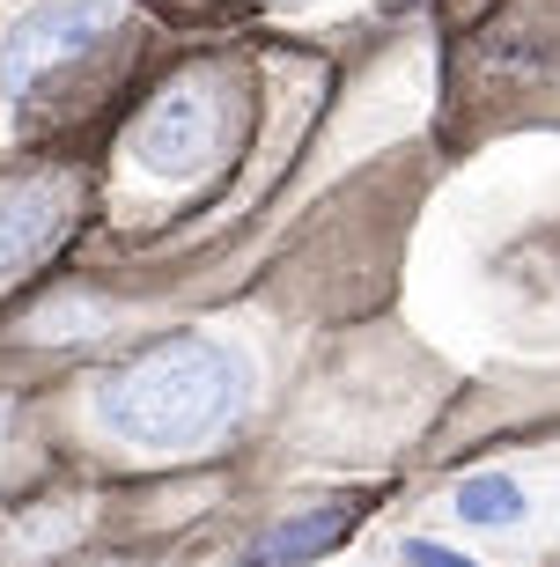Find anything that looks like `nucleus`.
I'll use <instances>...</instances> for the list:
<instances>
[{"label":"nucleus","mask_w":560,"mask_h":567,"mask_svg":"<svg viewBox=\"0 0 560 567\" xmlns=\"http://www.w3.org/2000/svg\"><path fill=\"white\" fill-rule=\"evenodd\" d=\"M457 516L465 524H479V530H501V524H517L523 516V494L501 472H487V480H465L457 486Z\"/></svg>","instance_id":"nucleus-6"},{"label":"nucleus","mask_w":560,"mask_h":567,"mask_svg":"<svg viewBox=\"0 0 560 567\" xmlns=\"http://www.w3.org/2000/svg\"><path fill=\"white\" fill-rule=\"evenodd\" d=\"M0 427H8V413H0Z\"/></svg>","instance_id":"nucleus-8"},{"label":"nucleus","mask_w":560,"mask_h":567,"mask_svg":"<svg viewBox=\"0 0 560 567\" xmlns=\"http://www.w3.org/2000/svg\"><path fill=\"white\" fill-rule=\"evenodd\" d=\"M111 22H119L111 0H38V8H22L8 22V38H0V89L8 96H30L52 66L82 60Z\"/></svg>","instance_id":"nucleus-2"},{"label":"nucleus","mask_w":560,"mask_h":567,"mask_svg":"<svg viewBox=\"0 0 560 567\" xmlns=\"http://www.w3.org/2000/svg\"><path fill=\"white\" fill-rule=\"evenodd\" d=\"M60 185H38V177H22V185H0V274H16L22 258H38L60 229Z\"/></svg>","instance_id":"nucleus-4"},{"label":"nucleus","mask_w":560,"mask_h":567,"mask_svg":"<svg viewBox=\"0 0 560 567\" xmlns=\"http://www.w3.org/2000/svg\"><path fill=\"white\" fill-rule=\"evenodd\" d=\"M406 560H414V567H472V560H457V553L428 546V538H414V546H406Z\"/></svg>","instance_id":"nucleus-7"},{"label":"nucleus","mask_w":560,"mask_h":567,"mask_svg":"<svg viewBox=\"0 0 560 567\" xmlns=\"http://www.w3.org/2000/svg\"><path fill=\"white\" fill-rule=\"evenodd\" d=\"M251 369L222 339H170L155 354H133L96 391V421L133 450H200L244 405Z\"/></svg>","instance_id":"nucleus-1"},{"label":"nucleus","mask_w":560,"mask_h":567,"mask_svg":"<svg viewBox=\"0 0 560 567\" xmlns=\"http://www.w3.org/2000/svg\"><path fill=\"white\" fill-rule=\"evenodd\" d=\"M339 538H347V508H310V516H288L281 530H266L251 546V567H295V560H310V553L339 546Z\"/></svg>","instance_id":"nucleus-5"},{"label":"nucleus","mask_w":560,"mask_h":567,"mask_svg":"<svg viewBox=\"0 0 560 567\" xmlns=\"http://www.w3.org/2000/svg\"><path fill=\"white\" fill-rule=\"evenodd\" d=\"M214 133H222V118H214L207 89H177V96H163V104L133 126L125 147H133L141 169H155V177H192V163L214 147Z\"/></svg>","instance_id":"nucleus-3"}]
</instances>
